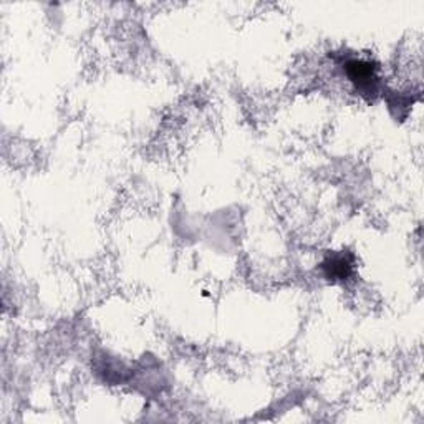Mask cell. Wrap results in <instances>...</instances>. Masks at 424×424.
Here are the masks:
<instances>
[{
	"label": "cell",
	"mask_w": 424,
	"mask_h": 424,
	"mask_svg": "<svg viewBox=\"0 0 424 424\" xmlns=\"http://www.w3.org/2000/svg\"><path fill=\"white\" fill-rule=\"evenodd\" d=\"M346 71H349L351 82L356 83L360 92L375 93L378 78H376V71L373 65L368 63V61L353 60L346 65Z\"/></svg>",
	"instance_id": "1"
},
{
	"label": "cell",
	"mask_w": 424,
	"mask_h": 424,
	"mask_svg": "<svg viewBox=\"0 0 424 424\" xmlns=\"http://www.w3.org/2000/svg\"><path fill=\"white\" fill-rule=\"evenodd\" d=\"M327 277L333 280L346 279L351 272V262L345 255H337L325 264Z\"/></svg>",
	"instance_id": "2"
}]
</instances>
